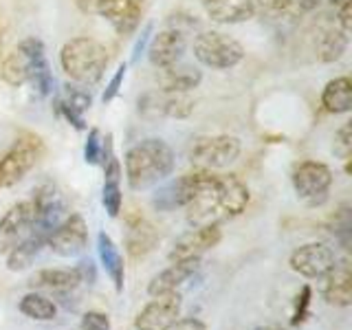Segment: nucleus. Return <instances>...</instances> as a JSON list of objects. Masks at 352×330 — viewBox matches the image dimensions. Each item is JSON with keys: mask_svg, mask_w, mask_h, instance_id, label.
Masks as SVG:
<instances>
[{"mask_svg": "<svg viewBox=\"0 0 352 330\" xmlns=\"http://www.w3.org/2000/svg\"><path fill=\"white\" fill-rule=\"evenodd\" d=\"M183 297L172 291L157 295L152 302H148L135 317L137 330H168L181 315Z\"/></svg>", "mask_w": 352, "mask_h": 330, "instance_id": "9d476101", "label": "nucleus"}, {"mask_svg": "<svg viewBox=\"0 0 352 330\" xmlns=\"http://www.w3.org/2000/svg\"><path fill=\"white\" fill-rule=\"evenodd\" d=\"M196 108L190 93H146L139 97V113L146 117L187 119Z\"/></svg>", "mask_w": 352, "mask_h": 330, "instance_id": "ddd939ff", "label": "nucleus"}, {"mask_svg": "<svg viewBox=\"0 0 352 330\" xmlns=\"http://www.w3.org/2000/svg\"><path fill=\"white\" fill-rule=\"evenodd\" d=\"M150 38H152V25H146V29H143V31H141V36L137 38L135 47H132V58H130L132 64H137V62L141 60V55L146 53V47H148Z\"/></svg>", "mask_w": 352, "mask_h": 330, "instance_id": "ea45409f", "label": "nucleus"}, {"mask_svg": "<svg viewBox=\"0 0 352 330\" xmlns=\"http://www.w3.org/2000/svg\"><path fill=\"white\" fill-rule=\"evenodd\" d=\"M198 264H201V258H187V260L172 262L165 271H161L159 275H154L152 282L148 284V293L152 297H157V295H163V293L176 291L183 282H187L196 273Z\"/></svg>", "mask_w": 352, "mask_h": 330, "instance_id": "6ab92c4d", "label": "nucleus"}, {"mask_svg": "<svg viewBox=\"0 0 352 330\" xmlns=\"http://www.w3.org/2000/svg\"><path fill=\"white\" fill-rule=\"evenodd\" d=\"M82 330H110V317L99 311H88L82 317Z\"/></svg>", "mask_w": 352, "mask_h": 330, "instance_id": "4c0bfd02", "label": "nucleus"}, {"mask_svg": "<svg viewBox=\"0 0 352 330\" xmlns=\"http://www.w3.org/2000/svg\"><path fill=\"white\" fill-rule=\"evenodd\" d=\"M295 194L308 205H322L328 198V190L333 185V172L326 163L302 161L295 165L291 174Z\"/></svg>", "mask_w": 352, "mask_h": 330, "instance_id": "0eeeda50", "label": "nucleus"}, {"mask_svg": "<svg viewBox=\"0 0 352 330\" xmlns=\"http://www.w3.org/2000/svg\"><path fill=\"white\" fill-rule=\"evenodd\" d=\"M102 203L110 218H117L124 205L121 196V163L115 154H108L104 161V190H102Z\"/></svg>", "mask_w": 352, "mask_h": 330, "instance_id": "5701e85b", "label": "nucleus"}, {"mask_svg": "<svg viewBox=\"0 0 352 330\" xmlns=\"http://www.w3.org/2000/svg\"><path fill=\"white\" fill-rule=\"evenodd\" d=\"M33 223H36V207L31 198L9 207L7 214L0 218V253L7 256L29 234Z\"/></svg>", "mask_w": 352, "mask_h": 330, "instance_id": "f8f14e48", "label": "nucleus"}, {"mask_svg": "<svg viewBox=\"0 0 352 330\" xmlns=\"http://www.w3.org/2000/svg\"><path fill=\"white\" fill-rule=\"evenodd\" d=\"M194 58L207 69L227 71L245 60V47L223 31H201L194 38Z\"/></svg>", "mask_w": 352, "mask_h": 330, "instance_id": "20e7f679", "label": "nucleus"}, {"mask_svg": "<svg viewBox=\"0 0 352 330\" xmlns=\"http://www.w3.org/2000/svg\"><path fill=\"white\" fill-rule=\"evenodd\" d=\"M95 9L121 38H128L137 31L143 14L141 0H95Z\"/></svg>", "mask_w": 352, "mask_h": 330, "instance_id": "4468645a", "label": "nucleus"}, {"mask_svg": "<svg viewBox=\"0 0 352 330\" xmlns=\"http://www.w3.org/2000/svg\"><path fill=\"white\" fill-rule=\"evenodd\" d=\"M44 154V143L33 132H20L11 148L0 157V187H14L36 168Z\"/></svg>", "mask_w": 352, "mask_h": 330, "instance_id": "39448f33", "label": "nucleus"}, {"mask_svg": "<svg viewBox=\"0 0 352 330\" xmlns=\"http://www.w3.org/2000/svg\"><path fill=\"white\" fill-rule=\"evenodd\" d=\"M82 284L80 273L75 267L69 269H40L31 275L29 286L31 289H44L53 293H66L73 291Z\"/></svg>", "mask_w": 352, "mask_h": 330, "instance_id": "412c9836", "label": "nucleus"}, {"mask_svg": "<svg viewBox=\"0 0 352 330\" xmlns=\"http://www.w3.org/2000/svg\"><path fill=\"white\" fill-rule=\"evenodd\" d=\"M207 16L218 25H240L256 18V0H203Z\"/></svg>", "mask_w": 352, "mask_h": 330, "instance_id": "a211bd4d", "label": "nucleus"}, {"mask_svg": "<svg viewBox=\"0 0 352 330\" xmlns=\"http://www.w3.org/2000/svg\"><path fill=\"white\" fill-rule=\"evenodd\" d=\"M58 104H62V106H66L69 110H73V113H80V115H84L86 110H91V106H93V97H91V93L86 91V86H82V84H64V88H62V95L55 99Z\"/></svg>", "mask_w": 352, "mask_h": 330, "instance_id": "2f4dec72", "label": "nucleus"}, {"mask_svg": "<svg viewBox=\"0 0 352 330\" xmlns=\"http://www.w3.org/2000/svg\"><path fill=\"white\" fill-rule=\"evenodd\" d=\"M203 73L192 66H170L165 69V80H163V93H190L201 84Z\"/></svg>", "mask_w": 352, "mask_h": 330, "instance_id": "c85d7f7f", "label": "nucleus"}, {"mask_svg": "<svg viewBox=\"0 0 352 330\" xmlns=\"http://www.w3.org/2000/svg\"><path fill=\"white\" fill-rule=\"evenodd\" d=\"M326 286H324V300L330 306H341L346 308L352 304V273H350V262L348 260H337L335 269L326 275Z\"/></svg>", "mask_w": 352, "mask_h": 330, "instance_id": "aec40b11", "label": "nucleus"}, {"mask_svg": "<svg viewBox=\"0 0 352 330\" xmlns=\"http://www.w3.org/2000/svg\"><path fill=\"white\" fill-rule=\"evenodd\" d=\"M18 308L22 315L33 319V322H51V319H55V315H58V306H55V302H51L49 297H44L36 291H31L22 297Z\"/></svg>", "mask_w": 352, "mask_h": 330, "instance_id": "c756f323", "label": "nucleus"}, {"mask_svg": "<svg viewBox=\"0 0 352 330\" xmlns=\"http://www.w3.org/2000/svg\"><path fill=\"white\" fill-rule=\"evenodd\" d=\"M333 234H335V238L341 242V247L344 249H348V245H350V234H352V220H350V207L348 205H344L337 212V216L333 218Z\"/></svg>", "mask_w": 352, "mask_h": 330, "instance_id": "72a5a7b5", "label": "nucleus"}, {"mask_svg": "<svg viewBox=\"0 0 352 330\" xmlns=\"http://www.w3.org/2000/svg\"><path fill=\"white\" fill-rule=\"evenodd\" d=\"M242 143L234 135H205L196 137L190 148V161L198 170H225L236 163Z\"/></svg>", "mask_w": 352, "mask_h": 330, "instance_id": "423d86ee", "label": "nucleus"}, {"mask_svg": "<svg viewBox=\"0 0 352 330\" xmlns=\"http://www.w3.org/2000/svg\"><path fill=\"white\" fill-rule=\"evenodd\" d=\"M0 77L9 86H22L29 84V71H27V60L18 49L11 51L7 58L0 62Z\"/></svg>", "mask_w": 352, "mask_h": 330, "instance_id": "7c9ffc66", "label": "nucleus"}, {"mask_svg": "<svg viewBox=\"0 0 352 330\" xmlns=\"http://www.w3.org/2000/svg\"><path fill=\"white\" fill-rule=\"evenodd\" d=\"M126 181L130 190L146 192L150 187L168 181V176L176 168V154L168 141L159 137H148L135 143L126 152Z\"/></svg>", "mask_w": 352, "mask_h": 330, "instance_id": "f257e3e1", "label": "nucleus"}, {"mask_svg": "<svg viewBox=\"0 0 352 330\" xmlns=\"http://www.w3.org/2000/svg\"><path fill=\"white\" fill-rule=\"evenodd\" d=\"M220 238H223V234H220L218 223L194 227L174 242V247L170 251V262L187 260V258H201L205 251L214 249L218 245Z\"/></svg>", "mask_w": 352, "mask_h": 330, "instance_id": "2eb2a0df", "label": "nucleus"}, {"mask_svg": "<svg viewBox=\"0 0 352 330\" xmlns=\"http://www.w3.org/2000/svg\"><path fill=\"white\" fill-rule=\"evenodd\" d=\"M187 51V40L181 29H165L157 36L150 38L148 47V60L157 69H170L181 62V58Z\"/></svg>", "mask_w": 352, "mask_h": 330, "instance_id": "dca6fc26", "label": "nucleus"}, {"mask_svg": "<svg viewBox=\"0 0 352 330\" xmlns=\"http://www.w3.org/2000/svg\"><path fill=\"white\" fill-rule=\"evenodd\" d=\"M0 55H3V27H0Z\"/></svg>", "mask_w": 352, "mask_h": 330, "instance_id": "a18cd8bd", "label": "nucleus"}, {"mask_svg": "<svg viewBox=\"0 0 352 330\" xmlns=\"http://www.w3.org/2000/svg\"><path fill=\"white\" fill-rule=\"evenodd\" d=\"M348 49V33L341 31L337 25L326 27L319 31L317 38V58L324 64H333L337 60L344 58V53Z\"/></svg>", "mask_w": 352, "mask_h": 330, "instance_id": "a878e982", "label": "nucleus"}, {"mask_svg": "<svg viewBox=\"0 0 352 330\" xmlns=\"http://www.w3.org/2000/svg\"><path fill=\"white\" fill-rule=\"evenodd\" d=\"M333 150H335V154L339 159H344V161L350 159V150H352V124H350V121H346V124L337 130Z\"/></svg>", "mask_w": 352, "mask_h": 330, "instance_id": "f704fd0d", "label": "nucleus"}, {"mask_svg": "<svg viewBox=\"0 0 352 330\" xmlns=\"http://www.w3.org/2000/svg\"><path fill=\"white\" fill-rule=\"evenodd\" d=\"M47 245L53 253H58L62 258H75L80 253L86 251L88 247V227L86 220L80 214H66V218L55 227L49 238Z\"/></svg>", "mask_w": 352, "mask_h": 330, "instance_id": "1a4fd4ad", "label": "nucleus"}, {"mask_svg": "<svg viewBox=\"0 0 352 330\" xmlns=\"http://www.w3.org/2000/svg\"><path fill=\"white\" fill-rule=\"evenodd\" d=\"M258 11H264L269 16H280L284 11H289L293 0H256Z\"/></svg>", "mask_w": 352, "mask_h": 330, "instance_id": "58836bf2", "label": "nucleus"}, {"mask_svg": "<svg viewBox=\"0 0 352 330\" xmlns=\"http://www.w3.org/2000/svg\"><path fill=\"white\" fill-rule=\"evenodd\" d=\"M159 240L157 229H154L150 223H146L143 218H139L137 223H130V231H128V251L132 258H141L150 253L154 249Z\"/></svg>", "mask_w": 352, "mask_h": 330, "instance_id": "cd10ccee", "label": "nucleus"}, {"mask_svg": "<svg viewBox=\"0 0 352 330\" xmlns=\"http://www.w3.org/2000/svg\"><path fill=\"white\" fill-rule=\"evenodd\" d=\"M97 251H99V260H102V267L110 275L117 293H121L124 291V284H126V264H124V258H121V253L113 242V238H110L106 231H99L97 234Z\"/></svg>", "mask_w": 352, "mask_h": 330, "instance_id": "b1692460", "label": "nucleus"}, {"mask_svg": "<svg viewBox=\"0 0 352 330\" xmlns=\"http://www.w3.org/2000/svg\"><path fill=\"white\" fill-rule=\"evenodd\" d=\"M75 269H77V273H80L82 282H86V284H93V282L97 280L95 262H93L91 258H84V260H80V262L75 264Z\"/></svg>", "mask_w": 352, "mask_h": 330, "instance_id": "a19ab883", "label": "nucleus"}, {"mask_svg": "<svg viewBox=\"0 0 352 330\" xmlns=\"http://www.w3.org/2000/svg\"><path fill=\"white\" fill-rule=\"evenodd\" d=\"M185 201H187V174L161 185L152 196V205L159 212H172L176 207H183Z\"/></svg>", "mask_w": 352, "mask_h": 330, "instance_id": "bb28decb", "label": "nucleus"}, {"mask_svg": "<svg viewBox=\"0 0 352 330\" xmlns=\"http://www.w3.org/2000/svg\"><path fill=\"white\" fill-rule=\"evenodd\" d=\"M322 106L330 115H346L352 108V82L350 77H335L322 91Z\"/></svg>", "mask_w": 352, "mask_h": 330, "instance_id": "393cba45", "label": "nucleus"}, {"mask_svg": "<svg viewBox=\"0 0 352 330\" xmlns=\"http://www.w3.org/2000/svg\"><path fill=\"white\" fill-rule=\"evenodd\" d=\"M104 159V139L99 135L97 128L88 130V139H86V146H84V161L88 165H99Z\"/></svg>", "mask_w": 352, "mask_h": 330, "instance_id": "473e14b6", "label": "nucleus"}, {"mask_svg": "<svg viewBox=\"0 0 352 330\" xmlns=\"http://www.w3.org/2000/svg\"><path fill=\"white\" fill-rule=\"evenodd\" d=\"M27 60V71H29V84L36 88L42 97H49L55 91V80L51 73V64L47 60V49L40 38H25L16 47Z\"/></svg>", "mask_w": 352, "mask_h": 330, "instance_id": "9b49d317", "label": "nucleus"}, {"mask_svg": "<svg viewBox=\"0 0 352 330\" xmlns=\"http://www.w3.org/2000/svg\"><path fill=\"white\" fill-rule=\"evenodd\" d=\"M126 73H128V64H126V62H121V64L117 66L115 75L110 77V82H108L106 91H104V95H102V102H104V104L113 102V99L119 95L121 86H124V80H126Z\"/></svg>", "mask_w": 352, "mask_h": 330, "instance_id": "e433bc0d", "label": "nucleus"}, {"mask_svg": "<svg viewBox=\"0 0 352 330\" xmlns=\"http://www.w3.org/2000/svg\"><path fill=\"white\" fill-rule=\"evenodd\" d=\"M183 209L192 227L220 223L225 218L220 203V174L209 170H194L187 174V201Z\"/></svg>", "mask_w": 352, "mask_h": 330, "instance_id": "7ed1b4c3", "label": "nucleus"}, {"mask_svg": "<svg viewBox=\"0 0 352 330\" xmlns=\"http://www.w3.org/2000/svg\"><path fill=\"white\" fill-rule=\"evenodd\" d=\"M291 269L306 280H324L335 269L337 256L324 242H308L297 247L289 258Z\"/></svg>", "mask_w": 352, "mask_h": 330, "instance_id": "6e6552de", "label": "nucleus"}, {"mask_svg": "<svg viewBox=\"0 0 352 330\" xmlns=\"http://www.w3.org/2000/svg\"><path fill=\"white\" fill-rule=\"evenodd\" d=\"M293 3L300 5L302 11H313V9H317L319 5H322V0H293Z\"/></svg>", "mask_w": 352, "mask_h": 330, "instance_id": "37998d69", "label": "nucleus"}, {"mask_svg": "<svg viewBox=\"0 0 352 330\" xmlns=\"http://www.w3.org/2000/svg\"><path fill=\"white\" fill-rule=\"evenodd\" d=\"M60 64L71 82L95 86L106 73L108 51L99 40L80 36L69 40L60 51Z\"/></svg>", "mask_w": 352, "mask_h": 330, "instance_id": "f03ea898", "label": "nucleus"}, {"mask_svg": "<svg viewBox=\"0 0 352 330\" xmlns=\"http://www.w3.org/2000/svg\"><path fill=\"white\" fill-rule=\"evenodd\" d=\"M258 330H282V328H278V326H264V328H258Z\"/></svg>", "mask_w": 352, "mask_h": 330, "instance_id": "c03bdc74", "label": "nucleus"}, {"mask_svg": "<svg viewBox=\"0 0 352 330\" xmlns=\"http://www.w3.org/2000/svg\"><path fill=\"white\" fill-rule=\"evenodd\" d=\"M311 297H313V291H311V286L304 284L302 286V291L297 293L295 297V306H293V319H291V324L297 326V324H302L306 315H308V306H311Z\"/></svg>", "mask_w": 352, "mask_h": 330, "instance_id": "c9c22d12", "label": "nucleus"}, {"mask_svg": "<svg viewBox=\"0 0 352 330\" xmlns=\"http://www.w3.org/2000/svg\"><path fill=\"white\" fill-rule=\"evenodd\" d=\"M220 203L225 218L240 216L249 205V187L236 174H220Z\"/></svg>", "mask_w": 352, "mask_h": 330, "instance_id": "4be33fe9", "label": "nucleus"}, {"mask_svg": "<svg viewBox=\"0 0 352 330\" xmlns=\"http://www.w3.org/2000/svg\"><path fill=\"white\" fill-rule=\"evenodd\" d=\"M49 234H51L49 229H44V227L33 223L29 234L7 253V269L14 271V273H20V271L29 269L31 264H33V260L38 258V253L42 251V247L47 245Z\"/></svg>", "mask_w": 352, "mask_h": 330, "instance_id": "f3484780", "label": "nucleus"}, {"mask_svg": "<svg viewBox=\"0 0 352 330\" xmlns=\"http://www.w3.org/2000/svg\"><path fill=\"white\" fill-rule=\"evenodd\" d=\"M168 330H207L201 319L187 317V319H176V322Z\"/></svg>", "mask_w": 352, "mask_h": 330, "instance_id": "79ce46f5", "label": "nucleus"}]
</instances>
